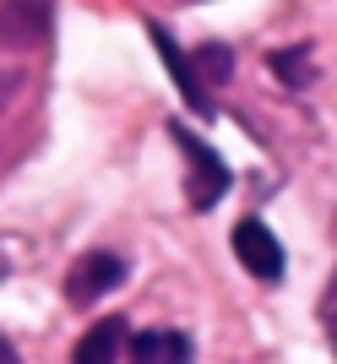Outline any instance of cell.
Masks as SVG:
<instances>
[{
  "mask_svg": "<svg viewBox=\"0 0 337 364\" xmlns=\"http://www.w3.org/2000/svg\"><path fill=\"white\" fill-rule=\"evenodd\" d=\"M168 136L185 152V196H191V213H213L218 196L229 191V164H223L196 131H185V125H174V120H168Z\"/></svg>",
  "mask_w": 337,
  "mask_h": 364,
  "instance_id": "obj_1",
  "label": "cell"
},
{
  "mask_svg": "<svg viewBox=\"0 0 337 364\" xmlns=\"http://www.w3.org/2000/svg\"><path fill=\"white\" fill-rule=\"evenodd\" d=\"M49 16H55V0H0V44L28 55L49 38Z\"/></svg>",
  "mask_w": 337,
  "mask_h": 364,
  "instance_id": "obj_2",
  "label": "cell"
},
{
  "mask_svg": "<svg viewBox=\"0 0 337 364\" xmlns=\"http://www.w3.org/2000/svg\"><path fill=\"white\" fill-rule=\"evenodd\" d=\"M234 256H240V267H245L250 277H261V283H277V277H283V245L272 240V228L261 223V218H240V223H234Z\"/></svg>",
  "mask_w": 337,
  "mask_h": 364,
  "instance_id": "obj_3",
  "label": "cell"
},
{
  "mask_svg": "<svg viewBox=\"0 0 337 364\" xmlns=\"http://www.w3.org/2000/svg\"><path fill=\"white\" fill-rule=\"evenodd\" d=\"M125 283V261L109 256V250H92V256H82L71 272H65V299L71 304H92L104 299L109 289H120Z\"/></svg>",
  "mask_w": 337,
  "mask_h": 364,
  "instance_id": "obj_4",
  "label": "cell"
},
{
  "mask_svg": "<svg viewBox=\"0 0 337 364\" xmlns=\"http://www.w3.org/2000/svg\"><path fill=\"white\" fill-rule=\"evenodd\" d=\"M153 44H158V55H164L168 76H174V87L185 92V104L196 109V114H213V98H207V82L196 76V60H191V55H185V49L174 44V38H168L158 22H153Z\"/></svg>",
  "mask_w": 337,
  "mask_h": 364,
  "instance_id": "obj_5",
  "label": "cell"
},
{
  "mask_svg": "<svg viewBox=\"0 0 337 364\" xmlns=\"http://www.w3.org/2000/svg\"><path fill=\"white\" fill-rule=\"evenodd\" d=\"M120 348H125V321H98V326H87V337L77 343L71 364H114Z\"/></svg>",
  "mask_w": 337,
  "mask_h": 364,
  "instance_id": "obj_6",
  "label": "cell"
},
{
  "mask_svg": "<svg viewBox=\"0 0 337 364\" xmlns=\"http://www.w3.org/2000/svg\"><path fill=\"white\" fill-rule=\"evenodd\" d=\"M191 343L180 332H137L131 337V364H185Z\"/></svg>",
  "mask_w": 337,
  "mask_h": 364,
  "instance_id": "obj_7",
  "label": "cell"
},
{
  "mask_svg": "<svg viewBox=\"0 0 337 364\" xmlns=\"http://www.w3.org/2000/svg\"><path fill=\"white\" fill-rule=\"evenodd\" d=\"M267 65H272V76L283 82V87H305L310 76H316V71H310V44L272 49V60H267Z\"/></svg>",
  "mask_w": 337,
  "mask_h": 364,
  "instance_id": "obj_8",
  "label": "cell"
},
{
  "mask_svg": "<svg viewBox=\"0 0 337 364\" xmlns=\"http://www.w3.org/2000/svg\"><path fill=\"white\" fill-rule=\"evenodd\" d=\"M191 60H196L201 82H229V76H234V49L229 44H201Z\"/></svg>",
  "mask_w": 337,
  "mask_h": 364,
  "instance_id": "obj_9",
  "label": "cell"
},
{
  "mask_svg": "<svg viewBox=\"0 0 337 364\" xmlns=\"http://www.w3.org/2000/svg\"><path fill=\"white\" fill-rule=\"evenodd\" d=\"M326 332H332V348H337V277H332V289H326Z\"/></svg>",
  "mask_w": 337,
  "mask_h": 364,
  "instance_id": "obj_10",
  "label": "cell"
},
{
  "mask_svg": "<svg viewBox=\"0 0 337 364\" xmlns=\"http://www.w3.org/2000/svg\"><path fill=\"white\" fill-rule=\"evenodd\" d=\"M0 364H22V359H16V348H11V343H0Z\"/></svg>",
  "mask_w": 337,
  "mask_h": 364,
  "instance_id": "obj_11",
  "label": "cell"
}]
</instances>
